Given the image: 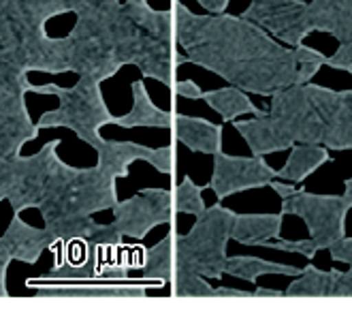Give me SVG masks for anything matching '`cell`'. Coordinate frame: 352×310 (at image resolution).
I'll list each match as a JSON object with an SVG mask.
<instances>
[{
	"instance_id": "6da1fadb",
	"label": "cell",
	"mask_w": 352,
	"mask_h": 310,
	"mask_svg": "<svg viewBox=\"0 0 352 310\" xmlns=\"http://www.w3.org/2000/svg\"><path fill=\"white\" fill-rule=\"evenodd\" d=\"M75 28L56 37L60 73L96 81L111 79L122 67H137L143 77L175 84L182 56L173 11H160L150 0H73Z\"/></svg>"
},
{
	"instance_id": "7a4b0ae2",
	"label": "cell",
	"mask_w": 352,
	"mask_h": 310,
	"mask_svg": "<svg viewBox=\"0 0 352 310\" xmlns=\"http://www.w3.org/2000/svg\"><path fill=\"white\" fill-rule=\"evenodd\" d=\"M173 24L179 50L192 65L222 77L243 92L272 96L303 84L297 48H284L265 28L241 15H197L173 0Z\"/></svg>"
},
{
	"instance_id": "3957f363",
	"label": "cell",
	"mask_w": 352,
	"mask_h": 310,
	"mask_svg": "<svg viewBox=\"0 0 352 310\" xmlns=\"http://www.w3.org/2000/svg\"><path fill=\"white\" fill-rule=\"evenodd\" d=\"M71 11L73 0H0V50L26 71L58 75L56 37L47 34V22Z\"/></svg>"
},
{
	"instance_id": "277c9868",
	"label": "cell",
	"mask_w": 352,
	"mask_h": 310,
	"mask_svg": "<svg viewBox=\"0 0 352 310\" xmlns=\"http://www.w3.org/2000/svg\"><path fill=\"white\" fill-rule=\"evenodd\" d=\"M267 114L295 143H320L331 148L333 143L342 90H331L318 84H293L269 96Z\"/></svg>"
},
{
	"instance_id": "5b68a950",
	"label": "cell",
	"mask_w": 352,
	"mask_h": 310,
	"mask_svg": "<svg viewBox=\"0 0 352 310\" xmlns=\"http://www.w3.org/2000/svg\"><path fill=\"white\" fill-rule=\"evenodd\" d=\"M118 180L107 176L98 165L96 167H71L65 161L50 182L45 199L41 201L38 210L43 223L65 220V218H84L98 212H111L120 201Z\"/></svg>"
},
{
	"instance_id": "8992f818",
	"label": "cell",
	"mask_w": 352,
	"mask_h": 310,
	"mask_svg": "<svg viewBox=\"0 0 352 310\" xmlns=\"http://www.w3.org/2000/svg\"><path fill=\"white\" fill-rule=\"evenodd\" d=\"M34 94H52L58 99V107L45 112L36 120L38 131L43 129H69L81 141H86L94 150L102 146L105 137L100 135L102 127L116 124V118L105 99H102L100 81L79 75L73 86L41 84L32 88Z\"/></svg>"
},
{
	"instance_id": "52a82bcc",
	"label": "cell",
	"mask_w": 352,
	"mask_h": 310,
	"mask_svg": "<svg viewBox=\"0 0 352 310\" xmlns=\"http://www.w3.org/2000/svg\"><path fill=\"white\" fill-rule=\"evenodd\" d=\"M235 212L214 203L197 216L192 229L182 236L175 231V270H190L207 280L226 274V246L231 242Z\"/></svg>"
},
{
	"instance_id": "ba28073f",
	"label": "cell",
	"mask_w": 352,
	"mask_h": 310,
	"mask_svg": "<svg viewBox=\"0 0 352 310\" xmlns=\"http://www.w3.org/2000/svg\"><path fill=\"white\" fill-rule=\"evenodd\" d=\"M58 146L60 139H54L32 156L17 154L0 163V184H3L5 197L13 212L22 214L24 210L38 208L41 201L45 199L50 182L62 163Z\"/></svg>"
},
{
	"instance_id": "9c48e42d",
	"label": "cell",
	"mask_w": 352,
	"mask_h": 310,
	"mask_svg": "<svg viewBox=\"0 0 352 310\" xmlns=\"http://www.w3.org/2000/svg\"><path fill=\"white\" fill-rule=\"evenodd\" d=\"M352 210V201L344 195H318L307 191H295L282 199V216H299L316 251H329V246L346 236V216Z\"/></svg>"
},
{
	"instance_id": "30bf717a",
	"label": "cell",
	"mask_w": 352,
	"mask_h": 310,
	"mask_svg": "<svg viewBox=\"0 0 352 310\" xmlns=\"http://www.w3.org/2000/svg\"><path fill=\"white\" fill-rule=\"evenodd\" d=\"M113 225L122 238L143 240L160 225L175 223L173 191L169 189H141L135 197L118 201L113 208Z\"/></svg>"
},
{
	"instance_id": "8fae6325",
	"label": "cell",
	"mask_w": 352,
	"mask_h": 310,
	"mask_svg": "<svg viewBox=\"0 0 352 310\" xmlns=\"http://www.w3.org/2000/svg\"><path fill=\"white\" fill-rule=\"evenodd\" d=\"M241 17L258 24L280 39L284 45L297 48L312 32L309 9L303 0H250Z\"/></svg>"
},
{
	"instance_id": "7c38bea8",
	"label": "cell",
	"mask_w": 352,
	"mask_h": 310,
	"mask_svg": "<svg viewBox=\"0 0 352 310\" xmlns=\"http://www.w3.org/2000/svg\"><path fill=\"white\" fill-rule=\"evenodd\" d=\"M278 178V172L263 161V156H233L222 150L214 154V174L210 180V189L216 193L218 201L250 191L269 186Z\"/></svg>"
},
{
	"instance_id": "4fadbf2b",
	"label": "cell",
	"mask_w": 352,
	"mask_h": 310,
	"mask_svg": "<svg viewBox=\"0 0 352 310\" xmlns=\"http://www.w3.org/2000/svg\"><path fill=\"white\" fill-rule=\"evenodd\" d=\"M307 9L312 30L336 37L340 43L324 67L352 73V0H309Z\"/></svg>"
},
{
	"instance_id": "5bb4252c",
	"label": "cell",
	"mask_w": 352,
	"mask_h": 310,
	"mask_svg": "<svg viewBox=\"0 0 352 310\" xmlns=\"http://www.w3.org/2000/svg\"><path fill=\"white\" fill-rule=\"evenodd\" d=\"M28 73L0 50V122L30 116L26 94L32 92L34 84H30Z\"/></svg>"
},
{
	"instance_id": "9a60e30c",
	"label": "cell",
	"mask_w": 352,
	"mask_h": 310,
	"mask_svg": "<svg viewBox=\"0 0 352 310\" xmlns=\"http://www.w3.org/2000/svg\"><path fill=\"white\" fill-rule=\"evenodd\" d=\"M7 251L13 261L22 263H36L45 251L56 244L52 231L47 227H32L26 220L19 218V212L11 218L7 231L3 234Z\"/></svg>"
},
{
	"instance_id": "2e32d148",
	"label": "cell",
	"mask_w": 352,
	"mask_h": 310,
	"mask_svg": "<svg viewBox=\"0 0 352 310\" xmlns=\"http://www.w3.org/2000/svg\"><path fill=\"white\" fill-rule=\"evenodd\" d=\"M233 127L243 137V141L250 146L254 156H265L272 152H284L295 146V141L284 135V131L274 122V118L267 114L252 116L248 120H233Z\"/></svg>"
},
{
	"instance_id": "e0dca14e",
	"label": "cell",
	"mask_w": 352,
	"mask_h": 310,
	"mask_svg": "<svg viewBox=\"0 0 352 310\" xmlns=\"http://www.w3.org/2000/svg\"><path fill=\"white\" fill-rule=\"evenodd\" d=\"M173 137L190 152L216 154L222 150V124L210 122L205 118H192L175 114L173 116Z\"/></svg>"
},
{
	"instance_id": "ac0fdd59",
	"label": "cell",
	"mask_w": 352,
	"mask_h": 310,
	"mask_svg": "<svg viewBox=\"0 0 352 310\" xmlns=\"http://www.w3.org/2000/svg\"><path fill=\"white\" fill-rule=\"evenodd\" d=\"M36 298H73V300H137L148 298L141 285H50L38 287Z\"/></svg>"
},
{
	"instance_id": "d6986e66",
	"label": "cell",
	"mask_w": 352,
	"mask_h": 310,
	"mask_svg": "<svg viewBox=\"0 0 352 310\" xmlns=\"http://www.w3.org/2000/svg\"><path fill=\"white\" fill-rule=\"evenodd\" d=\"M131 90H133V107H131L129 114L116 118V127H122V129H139V127L171 129L173 127V116L175 114L167 112V110H160L152 101L146 84H143L141 79L133 81Z\"/></svg>"
},
{
	"instance_id": "ffe728a7",
	"label": "cell",
	"mask_w": 352,
	"mask_h": 310,
	"mask_svg": "<svg viewBox=\"0 0 352 310\" xmlns=\"http://www.w3.org/2000/svg\"><path fill=\"white\" fill-rule=\"evenodd\" d=\"M96 154H98V163H96L98 167L107 176L122 180V178H129L133 163L143 161L150 165V161L154 156V148L141 146V143H135V141L105 139L102 146L96 148Z\"/></svg>"
},
{
	"instance_id": "44dd1931",
	"label": "cell",
	"mask_w": 352,
	"mask_h": 310,
	"mask_svg": "<svg viewBox=\"0 0 352 310\" xmlns=\"http://www.w3.org/2000/svg\"><path fill=\"white\" fill-rule=\"evenodd\" d=\"M137 270L143 278L154 282H171L175 272V223L171 231L152 248H143Z\"/></svg>"
},
{
	"instance_id": "7402d4cb",
	"label": "cell",
	"mask_w": 352,
	"mask_h": 310,
	"mask_svg": "<svg viewBox=\"0 0 352 310\" xmlns=\"http://www.w3.org/2000/svg\"><path fill=\"white\" fill-rule=\"evenodd\" d=\"M282 223V214H237L231 240L243 246H261L263 242L280 238Z\"/></svg>"
},
{
	"instance_id": "603a6c76",
	"label": "cell",
	"mask_w": 352,
	"mask_h": 310,
	"mask_svg": "<svg viewBox=\"0 0 352 310\" xmlns=\"http://www.w3.org/2000/svg\"><path fill=\"white\" fill-rule=\"evenodd\" d=\"M329 161H331V150L320 146V143H295L291 148V156L284 163V167L276 172L280 180L299 184Z\"/></svg>"
},
{
	"instance_id": "cb8c5ba5",
	"label": "cell",
	"mask_w": 352,
	"mask_h": 310,
	"mask_svg": "<svg viewBox=\"0 0 352 310\" xmlns=\"http://www.w3.org/2000/svg\"><path fill=\"white\" fill-rule=\"evenodd\" d=\"M203 101H207V105H210L216 114H220V118L224 122H233L239 116H263L265 114V110H258L250 101V96H248V92H243L237 86L207 90V92H203Z\"/></svg>"
},
{
	"instance_id": "d4e9b609",
	"label": "cell",
	"mask_w": 352,
	"mask_h": 310,
	"mask_svg": "<svg viewBox=\"0 0 352 310\" xmlns=\"http://www.w3.org/2000/svg\"><path fill=\"white\" fill-rule=\"evenodd\" d=\"M338 270H318L314 263H307L301 274L284 289V298H333V285Z\"/></svg>"
},
{
	"instance_id": "484cf974",
	"label": "cell",
	"mask_w": 352,
	"mask_h": 310,
	"mask_svg": "<svg viewBox=\"0 0 352 310\" xmlns=\"http://www.w3.org/2000/svg\"><path fill=\"white\" fill-rule=\"evenodd\" d=\"M226 274L256 285V280L263 274L299 276L301 270L295 265H286V263H278V261H265V259H258V257L241 255V257H229V259H226Z\"/></svg>"
},
{
	"instance_id": "4316f807",
	"label": "cell",
	"mask_w": 352,
	"mask_h": 310,
	"mask_svg": "<svg viewBox=\"0 0 352 310\" xmlns=\"http://www.w3.org/2000/svg\"><path fill=\"white\" fill-rule=\"evenodd\" d=\"M173 298H216V287L207 282L205 276L190 270H175L171 278Z\"/></svg>"
},
{
	"instance_id": "83f0119b",
	"label": "cell",
	"mask_w": 352,
	"mask_h": 310,
	"mask_svg": "<svg viewBox=\"0 0 352 310\" xmlns=\"http://www.w3.org/2000/svg\"><path fill=\"white\" fill-rule=\"evenodd\" d=\"M173 205H175V214H190L199 216L205 212V199L201 186L195 184L190 176L182 178V182L173 189Z\"/></svg>"
},
{
	"instance_id": "f1b7e54d",
	"label": "cell",
	"mask_w": 352,
	"mask_h": 310,
	"mask_svg": "<svg viewBox=\"0 0 352 310\" xmlns=\"http://www.w3.org/2000/svg\"><path fill=\"white\" fill-rule=\"evenodd\" d=\"M331 259L338 263H348L350 270L338 272L336 285H333V298H352V238H340L329 246Z\"/></svg>"
},
{
	"instance_id": "f546056e",
	"label": "cell",
	"mask_w": 352,
	"mask_h": 310,
	"mask_svg": "<svg viewBox=\"0 0 352 310\" xmlns=\"http://www.w3.org/2000/svg\"><path fill=\"white\" fill-rule=\"evenodd\" d=\"M331 152L352 150V90H342V105H340V120L338 131L331 143Z\"/></svg>"
},
{
	"instance_id": "4dcf8cb0",
	"label": "cell",
	"mask_w": 352,
	"mask_h": 310,
	"mask_svg": "<svg viewBox=\"0 0 352 310\" xmlns=\"http://www.w3.org/2000/svg\"><path fill=\"white\" fill-rule=\"evenodd\" d=\"M263 248H274V251H284V253H293V255H301L305 259L312 261L316 257V244L312 242V238L307 240H282L278 238L276 242L269 240V242H263L261 244Z\"/></svg>"
},
{
	"instance_id": "1f68e13d",
	"label": "cell",
	"mask_w": 352,
	"mask_h": 310,
	"mask_svg": "<svg viewBox=\"0 0 352 310\" xmlns=\"http://www.w3.org/2000/svg\"><path fill=\"white\" fill-rule=\"evenodd\" d=\"M150 165L156 172L173 178L175 176V148L173 146L154 148V156H152Z\"/></svg>"
},
{
	"instance_id": "d6a6232c",
	"label": "cell",
	"mask_w": 352,
	"mask_h": 310,
	"mask_svg": "<svg viewBox=\"0 0 352 310\" xmlns=\"http://www.w3.org/2000/svg\"><path fill=\"white\" fill-rule=\"evenodd\" d=\"M171 90H173V94H177L182 99H190V101L203 99V90L199 88V84H195L192 79H175Z\"/></svg>"
},
{
	"instance_id": "836d02e7",
	"label": "cell",
	"mask_w": 352,
	"mask_h": 310,
	"mask_svg": "<svg viewBox=\"0 0 352 310\" xmlns=\"http://www.w3.org/2000/svg\"><path fill=\"white\" fill-rule=\"evenodd\" d=\"M216 298H237V300H250L252 293L250 291H239V289H231V287H218L216 289Z\"/></svg>"
},
{
	"instance_id": "e575fe53",
	"label": "cell",
	"mask_w": 352,
	"mask_h": 310,
	"mask_svg": "<svg viewBox=\"0 0 352 310\" xmlns=\"http://www.w3.org/2000/svg\"><path fill=\"white\" fill-rule=\"evenodd\" d=\"M231 0H199V5L207 11V13H224L226 7H229Z\"/></svg>"
},
{
	"instance_id": "d590c367",
	"label": "cell",
	"mask_w": 352,
	"mask_h": 310,
	"mask_svg": "<svg viewBox=\"0 0 352 310\" xmlns=\"http://www.w3.org/2000/svg\"><path fill=\"white\" fill-rule=\"evenodd\" d=\"M252 298H284V291H276V289L256 287L252 291Z\"/></svg>"
},
{
	"instance_id": "8d00e7d4",
	"label": "cell",
	"mask_w": 352,
	"mask_h": 310,
	"mask_svg": "<svg viewBox=\"0 0 352 310\" xmlns=\"http://www.w3.org/2000/svg\"><path fill=\"white\" fill-rule=\"evenodd\" d=\"M7 270L9 265H0V298H9V289H7Z\"/></svg>"
},
{
	"instance_id": "74e56055",
	"label": "cell",
	"mask_w": 352,
	"mask_h": 310,
	"mask_svg": "<svg viewBox=\"0 0 352 310\" xmlns=\"http://www.w3.org/2000/svg\"><path fill=\"white\" fill-rule=\"evenodd\" d=\"M11 263H13V259H11V255H9V251H7L5 238L0 236V265H11Z\"/></svg>"
},
{
	"instance_id": "f35d334b",
	"label": "cell",
	"mask_w": 352,
	"mask_h": 310,
	"mask_svg": "<svg viewBox=\"0 0 352 310\" xmlns=\"http://www.w3.org/2000/svg\"><path fill=\"white\" fill-rule=\"evenodd\" d=\"M344 197H348V199L352 201V178H348V180L344 182Z\"/></svg>"
}]
</instances>
